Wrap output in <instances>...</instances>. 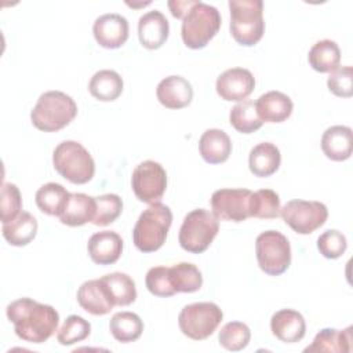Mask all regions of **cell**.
<instances>
[{
	"mask_svg": "<svg viewBox=\"0 0 353 353\" xmlns=\"http://www.w3.org/2000/svg\"><path fill=\"white\" fill-rule=\"evenodd\" d=\"M7 317L18 338L30 343H43L58 328L59 314L51 305L32 298H19L7 306Z\"/></svg>",
	"mask_w": 353,
	"mask_h": 353,
	"instance_id": "cell-1",
	"label": "cell"
},
{
	"mask_svg": "<svg viewBox=\"0 0 353 353\" xmlns=\"http://www.w3.org/2000/svg\"><path fill=\"white\" fill-rule=\"evenodd\" d=\"M77 114V105L72 97L62 91H47L41 94L30 112L33 125L44 132L59 131Z\"/></svg>",
	"mask_w": 353,
	"mask_h": 353,
	"instance_id": "cell-2",
	"label": "cell"
},
{
	"mask_svg": "<svg viewBox=\"0 0 353 353\" xmlns=\"http://www.w3.org/2000/svg\"><path fill=\"white\" fill-rule=\"evenodd\" d=\"M172 223V212L163 203L150 204L138 218L132 240L135 247L142 252H154L164 244L170 226Z\"/></svg>",
	"mask_w": 353,
	"mask_h": 353,
	"instance_id": "cell-3",
	"label": "cell"
},
{
	"mask_svg": "<svg viewBox=\"0 0 353 353\" xmlns=\"http://www.w3.org/2000/svg\"><path fill=\"white\" fill-rule=\"evenodd\" d=\"M221 28L219 11L204 1H194L182 18L181 36L192 50L204 48Z\"/></svg>",
	"mask_w": 353,
	"mask_h": 353,
	"instance_id": "cell-4",
	"label": "cell"
},
{
	"mask_svg": "<svg viewBox=\"0 0 353 353\" xmlns=\"http://www.w3.org/2000/svg\"><path fill=\"white\" fill-rule=\"evenodd\" d=\"M230 33L245 47L255 46L265 33L262 0H230Z\"/></svg>",
	"mask_w": 353,
	"mask_h": 353,
	"instance_id": "cell-5",
	"label": "cell"
},
{
	"mask_svg": "<svg viewBox=\"0 0 353 353\" xmlns=\"http://www.w3.org/2000/svg\"><path fill=\"white\" fill-rule=\"evenodd\" d=\"M52 164L61 176L77 185L90 182L95 172V163L90 152L76 141L61 142L54 149Z\"/></svg>",
	"mask_w": 353,
	"mask_h": 353,
	"instance_id": "cell-6",
	"label": "cell"
},
{
	"mask_svg": "<svg viewBox=\"0 0 353 353\" xmlns=\"http://www.w3.org/2000/svg\"><path fill=\"white\" fill-rule=\"evenodd\" d=\"M219 230V219L204 208L190 211L179 229V245L192 254L204 252Z\"/></svg>",
	"mask_w": 353,
	"mask_h": 353,
	"instance_id": "cell-7",
	"label": "cell"
},
{
	"mask_svg": "<svg viewBox=\"0 0 353 353\" xmlns=\"http://www.w3.org/2000/svg\"><path fill=\"white\" fill-rule=\"evenodd\" d=\"M222 319L223 313L216 303L196 302L186 305L181 310L178 324L185 336L193 341H203L214 334Z\"/></svg>",
	"mask_w": 353,
	"mask_h": 353,
	"instance_id": "cell-8",
	"label": "cell"
},
{
	"mask_svg": "<svg viewBox=\"0 0 353 353\" xmlns=\"http://www.w3.org/2000/svg\"><path fill=\"white\" fill-rule=\"evenodd\" d=\"M255 252L261 270L269 276H280L290 268V241L277 230L262 232L255 240Z\"/></svg>",
	"mask_w": 353,
	"mask_h": 353,
	"instance_id": "cell-9",
	"label": "cell"
},
{
	"mask_svg": "<svg viewBox=\"0 0 353 353\" xmlns=\"http://www.w3.org/2000/svg\"><path fill=\"white\" fill-rule=\"evenodd\" d=\"M283 221L298 234H310L323 226L328 218L327 207L320 201L290 200L280 210Z\"/></svg>",
	"mask_w": 353,
	"mask_h": 353,
	"instance_id": "cell-10",
	"label": "cell"
},
{
	"mask_svg": "<svg viewBox=\"0 0 353 353\" xmlns=\"http://www.w3.org/2000/svg\"><path fill=\"white\" fill-rule=\"evenodd\" d=\"M131 186L139 201L148 204L159 203L167 188L165 170L157 161L145 160L132 171Z\"/></svg>",
	"mask_w": 353,
	"mask_h": 353,
	"instance_id": "cell-11",
	"label": "cell"
},
{
	"mask_svg": "<svg viewBox=\"0 0 353 353\" xmlns=\"http://www.w3.org/2000/svg\"><path fill=\"white\" fill-rule=\"evenodd\" d=\"M251 194L248 189H219L210 200L212 214L221 221L243 222L251 218Z\"/></svg>",
	"mask_w": 353,
	"mask_h": 353,
	"instance_id": "cell-12",
	"label": "cell"
},
{
	"mask_svg": "<svg viewBox=\"0 0 353 353\" xmlns=\"http://www.w3.org/2000/svg\"><path fill=\"white\" fill-rule=\"evenodd\" d=\"M255 79L248 69L232 68L221 73L216 79V92L225 101L241 102L254 91Z\"/></svg>",
	"mask_w": 353,
	"mask_h": 353,
	"instance_id": "cell-13",
	"label": "cell"
},
{
	"mask_svg": "<svg viewBox=\"0 0 353 353\" xmlns=\"http://www.w3.org/2000/svg\"><path fill=\"white\" fill-rule=\"evenodd\" d=\"M97 43L103 48H119L128 39V21L120 14H103L92 25Z\"/></svg>",
	"mask_w": 353,
	"mask_h": 353,
	"instance_id": "cell-14",
	"label": "cell"
},
{
	"mask_svg": "<svg viewBox=\"0 0 353 353\" xmlns=\"http://www.w3.org/2000/svg\"><path fill=\"white\" fill-rule=\"evenodd\" d=\"M88 255L97 265H112L119 261L123 252V240L113 230L94 233L87 244Z\"/></svg>",
	"mask_w": 353,
	"mask_h": 353,
	"instance_id": "cell-15",
	"label": "cell"
},
{
	"mask_svg": "<svg viewBox=\"0 0 353 353\" xmlns=\"http://www.w3.org/2000/svg\"><path fill=\"white\" fill-rule=\"evenodd\" d=\"M168 21L159 10L143 14L138 21V37L141 44L148 50L160 48L168 39Z\"/></svg>",
	"mask_w": 353,
	"mask_h": 353,
	"instance_id": "cell-16",
	"label": "cell"
},
{
	"mask_svg": "<svg viewBox=\"0 0 353 353\" xmlns=\"http://www.w3.org/2000/svg\"><path fill=\"white\" fill-rule=\"evenodd\" d=\"M159 102L167 109H182L193 99L192 84L182 76H168L156 88Z\"/></svg>",
	"mask_w": 353,
	"mask_h": 353,
	"instance_id": "cell-17",
	"label": "cell"
},
{
	"mask_svg": "<svg viewBox=\"0 0 353 353\" xmlns=\"http://www.w3.org/2000/svg\"><path fill=\"white\" fill-rule=\"evenodd\" d=\"M77 302L88 313L94 316L108 314L114 303L101 279L84 281L77 290Z\"/></svg>",
	"mask_w": 353,
	"mask_h": 353,
	"instance_id": "cell-18",
	"label": "cell"
},
{
	"mask_svg": "<svg viewBox=\"0 0 353 353\" xmlns=\"http://www.w3.org/2000/svg\"><path fill=\"white\" fill-rule=\"evenodd\" d=\"M272 334L284 343H295L305 336L306 323L303 316L294 309H281L270 319Z\"/></svg>",
	"mask_w": 353,
	"mask_h": 353,
	"instance_id": "cell-19",
	"label": "cell"
},
{
	"mask_svg": "<svg viewBox=\"0 0 353 353\" xmlns=\"http://www.w3.org/2000/svg\"><path fill=\"white\" fill-rule=\"evenodd\" d=\"M255 109L262 123H281L291 116L294 105L288 95L269 91L256 99Z\"/></svg>",
	"mask_w": 353,
	"mask_h": 353,
	"instance_id": "cell-20",
	"label": "cell"
},
{
	"mask_svg": "<svg viewBox=\"0 0 353 353\" xmlns=\"http://www.w3.org/2000/svg\"><path fill=\"white\" fill-rule=\"evenodd\" d=\"M321 150L334 161H345L352 156V128L346 125H332L323 132Z\"/></svg>",
	"mask_w": 353,
	"mask_h": 353,
	"instance_id": "cell-21",
	"label": "cell"
},
{
	"mask_svg": "<svg viewBox=\"0 0 353 353\" xmlns=\"http://www.w3.org/2000/svg\"><path fill=\"white\" fill-rule=\"evenodd\" d=\"M199 150L204 161L210 164H221L229 159L232 153V142L225 131L210 128L200 137Z\"/></svg>",
	"mask_w": 353,
	"mask_h": 353,
	"instance_id": "cell-22",
	"label": "cell"
},
{
	"mask_svg": "<svg viewBox=\"0 0 353 353\" xmlns=\"http://www.w3.org/2000/svg\"><path fill=\"white\" fill-rule=\"evenodd\" d=\"M281 163V154L276 145L272 142H261L255 145L248 156L250 171L259 178L273 175Z\"/></svg>",
	"mask_w": 353,
	"mask_h": 353,
	"instance_id": "cell-23",
	"label": "cell"
},
{
	"mask_svg": "<svg viewBox=\"0 0 353 353\" xmlns=\"http://www.w3.org/2000/svg\"><path fill=\"white\" fill-rule=\"evenodd\" d=\"M95 210V197L85 193H70V197L59 215V221L68 226H81L87 222H92Z\"/></svg>",
	"mask_w": 353,
	"mask_h": 353,
	"instance_id": "cell-24",
	"label": "cell"
},
{
	"mask_svg": "<svg viewBox=\"0 0 353 353\" xmlns=\"http://www.w3.org/2000/svg\"><path fill=\"white\" fill-rule=\"evenodd\" d=\"M352 349V325L345 330L323 328L314 336L312 345L305 347V352H331L347 353Z\"/></svg>",
	"mask_w": 353,
	"mask_h": 353,
	"instance_id": "cell-25",
	"label": "cell"
},
{
	"mask_svg": "<svg viewBox=\"0 0 353 353\" xmlns=\"http://www.w3.org/2000/svg\"><path fill=\"white\" fill-rule=\"evenodd\" d=\"M1 233L11 245H26L36 237L37 221L30 212L21 211L15 219L3 223Z\"/></svg>",
	"mask_w": 353,
	"mask_h": 353,
	"instance_id": "cell-26",
	"label": "cell"
},
{
	"mask_svg": "<svg viewBox=\"0 0 353 353\" xmlns=\"http://www.w3.org/2000/svg\"><path fill=\"white\" fill-rule=\"evenodd\" d=\"M121 76L110 69H102L97 72L88 84L90 94L102 102H110L117 99L123 92Z\"/></svg>",
	"mask_w": 353,
	"mask_h": 353,
	"instance_id": "cell-27",
	"label": "cell"
},
{
	"mask_svg": "<svg viewBox=\"0 0 353 353\" xmlns=\"http://www.w3.org/2000/svg\"><path fill=\"white\" fill-rule=\"evenodd\" d=\"M310 66L320 73H331L339 68L341 50L334 40L324 39L312 46L307 55Z\"/></svg>",
	"mask_w": 353,
	"mask_h": 353,
	"instance_id": "cell-28",
	"label": "cell"
},
{
	"mask_svg": "<svg viewBox=\"0 0 353 353\" xmlns=\"http://www.w3.org/2000/svg\"><path fill=\"white\" fill-rule=\"evenodd\" d=\"M70 197V193L59 183L48 182L36 192V204L39 210L51 216H59Z\"/></svg>",
	"mask_w": 353,
	"mask_h": 353,
	"instance_id": "cell-29",
	"label": "cell"
},
{
	"mask_svg": "<svg viewBox=\"0 0 353 353\" xmlns=\"http://www.w3.org/2000/svg\"><path fill=\"white\" fill-rule=\"evenodd\" d=\"M114 306H127L137 299V288L134 280L121 272H113L101 277Z\"/></svg>",
	"mask_w": 353,
	"mask_h": 353,
	"instance_id": "cell-30",
	"label": "cell"
},
{
	"mask_svg": "<svg viewBox=\"0 0 353 353\" xmlns=\"http://www.w3.org/2000/svg\"><path fill=\"white\" fill-rule=\"evenodd\" d=\"M109 330L116 341L128 343L137 341L143 331L141 317L132 312L114 313L109 321Z\"/></svg>",
	"mask_w": 353,
	"mask_h": 353,
	"instance_id": "cell-31",
	"label": "cell"
},
{
	"mask_svg": "<svg viewBox=\"0 0 353 353\" xmlns=\"http://www.w3.org/2000/svg\"><path fill=\"white\" fill-rule=\"evenodd\" d=\"M170 279L176 292H196L203 285L199 268L190 262H179L170 268Z\"/></svg>",
	"mask_w": 353,
	"mask_h": 353,
	"instance_id": "cell-32",
	"label": "cell"
},
{
	"mask_svg": "<svg viewBox=\"0 0 353 353\" xmlns=\"http://www.w3.org/2000/svg\"><path fill=\"white\" fill-rule=\"evenodd\" d=\"M229 121L232 127L241 134L255 132L263 124L256 114L255 102L251 99H244L234 105L230 110Z\"/></svg>",
	"mask_w": 353,
	"mask_h": 353,
	"instance_id": "cell-33",
	"label": "cell"
},
{
	"mask_svg": "<svg viewBox=\"0 0 353 353\" xmlns=\"http://www.w3.org/2000/svg\"><path fill=\"white\" fill-rule=\"evenodd\" d=\"M280 199L272 189H259L251 194V216L274 219L280 215Z\"/></svg>",
	"mask_w": 353,
	"mask_h": 353,
	"instance_id": "cell-34",
	"label": "cell"
},
{
	"mask_svg": "<svg viewBox=\"0 0 353 353\" xmlns=\"http://www.w3.org/2000/svg\"><path fill=\"white\" fill-rule=\"evenodd\" d=\"M251 339L250 328L240 321H230L226 323L218 335L219 345L230 352H240L243 350Z\"/></svg>",
	"mask_w": 353,
	"mask_h": 353,
	"instance_id": "cell-35",
	"label": "cell"
},
{
	"mask_svg": "<svg viewBox=\"0 0 353 353\" xmlns=\"http://www.w3.org/2000/svg\"><path fill=\"white\" fill-rule=\"evenodd\" d=\"M97 210L92 219V223L95 226H106L112 222H114L121 211H123V201L120 196L114 193H106L102 196L95 197Z\"/></svg>",
	"mask_w": 353,
	"mask_h": 353,
	"instance_id": "cell-36",
	"label": "cell"
},
{
	"mask_svg": "<svg viewBox=\"0 0 353 353\" xmlns=\"http://www.w3.org/2000/svg\"><path fill=\"white\" fill-rule=\"evenodd\" d=\"M91 332V324L81 316H69L57 334V339L61 345L69 346L84 341Z\"/></svg>",
	"mask_w": 353,
	"mask_h": 353,
	"instance_id": "cell-37",
	"label": "cell"
},
{
	"mask_svg": "<svg viewBox=\"0 0 353 353\" xmlns=\"http://www.w3.org/2000/svg\"><path fill=\"white\" fill-rule=\"evenodd\" d=\"M145 284L146 288L149 290L150 294L161 298L172 296L176 294L171 284L170 279V268L167 266H154L150 268L146 273L145 277Z\"/></svg>",
	"mask_w": 353,
	"mask_h": 353,
	"instance_id": "cell-38",
	"label": "cell"
},
{
	"mask_svg": "<svg viewBox=\"0 0 353 353\" xmlns=\"http://www.w3.org/2000/svg\"><path fill=\"white\" fill-rule=\"evenodd\" d=\"M346 237L336 229H330L321 233L317 239V248L324 258L336 259L346 251Z\"/></svg>",
	"mask_w": 353,
	"mask_h": 353,
	"instance_id": "cell-39",
	"label": "cell"
},
{
	"mask_svg": "<svg viewBox=\"0 0 353 353\" xmlns=\"http://www.w3.org/2000/svg\"><path fill=\"white\" fill-rule=\"evenodd\" d=\"M22 208V199L17 185L4 182L1 185V222L7 223L15 219Z\"/></svg>",
	"mask_w": 353,
	"mask_h": 353,
	"instance_id": "cell-40",
	"label": "cell"
},
{
	"mask_svg": "<svg viewBox=\"0 0 353 353\" xmlns=\"http://www.w3.org/2000/svg\"><path fill=\"white\" fill-rule=\"evenodd\" d=\"M353 70L352 66H342L332 70L328 76V90L341 98H350L353 95Z\"/></svg>",
	"mask_w": 353,
	"mask_h": 353,
	"instance_id": "cell-41",
	"label": "cell"
},
{
	"mask_svg": "<svg viewBox=\"0 0 353 353\" xmlns=\"http://www.w3.org/2000/svg\"><path fill=\"white\" fill-rule=\"evenodd\" d=\"M196 0H185V1H168V7L171 10V14L175 17V18H183L185 14L188 12V10L194 4Z\"/></svg>",
	"mask_w": 353,
	"mask_h": 353,
	"instance_id": "cell-42",
	"label": "cell"
}]
</instances>
